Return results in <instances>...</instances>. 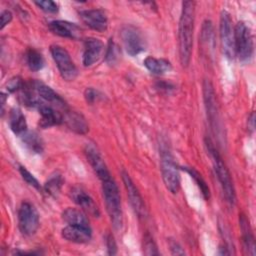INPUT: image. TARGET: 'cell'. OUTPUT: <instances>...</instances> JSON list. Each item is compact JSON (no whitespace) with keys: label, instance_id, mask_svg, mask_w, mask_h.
I'll return each instance as SVG.
<instances>
[{"label":"cell","instance_id":"cell-34","mask_svg":"<svg viewBox=\"0 0 256 256\" xmlns=\"http://www.w3.org/2000/svg\"><path fill=\"white\" fill-rule=\"evenodd\" d=\"M84 97H85V100L90 103V104H93L94 102H96L98 100V98L100 97L99 96V93L97 90L89 87V88H86L85 92H84Z\"/></svg>","mask_w":256,"mask_h":256},{"label":"cell","instance_id":"cell-4","mask_svg":"<svg viewBox=\"0 0 256 256\" xmlns=\"http://www.w3.org/2000/svg\"><path fill=\"white\" fill-rule=\"evenodd\" d=\"M160 165L163 182L166 188L173 194L177 193L180 188V174L179 167L175 163V160L167 148H161L160 150Z\"/></svg>","mask_w":256,"mask_h":256},{"label":"cell","instance_id":"cell-1","mask_svg":"<svg viewBox=\"0 0 256 256\" xmlns=\"http://www.w3.org/2000/svg\"><path fill=\"white\" fill-rule=\"evenodd\" d=\"M195 20V2L184 1L182 3V11L179 20L178 42H179V58L183 67L188 66L193 45V31Z\"/></svg>","mask_w":256,"mask_h":256},{"label":"cell","instance_id":"cell-29","mask_svg":"<svg viewBox=\"0 0 256 256\" xmlns=\"http://www.w3.org/2000/svg\"><path fill=\"white\" fill-rule=\"evenodd\" d=\"M119 58V49L118 46L115 44L113 39H110L107 45L105 60L109 65L115 64Z\"/></svg>","mask_w":256,"mask_h":256},{"label":"cell","instance_id":"cell-19","mask_svg":"<svg viewBox=\"0 0 256 256\" xmlns=\"http://www.w3.org/2000/svg\"><path fill=\"white\" fill-rule=\"evenodd\" d=\"M49 29L55 35L65 38L77 39L81 36L80 28L71 22L64 20H54L49 23Z\"/></svg>","mask_w":256,"mask_h":256},{"label":"cell","instance_id":"cell-10","mask_svg":"<svg viewBox=\"0 0 256 256\" xmlns=\"http://www.w3.org/2000/svg\"><path fill=\"white\" fill-rule=\"evenodd\" d=\"M203 99L205 103V109L207 113V118L211 125L214 133H219L220 125H219V114L218 107L216 102V95L213 88L212 83L209 80H205L203 82Z\"/></svg>","mask_w":256,"mask_h":256},{"label":"cell","instance_id":"cell-14","mask_svg":"<svg viewBox=\"0 0 256 256\" xmlns=\"http://www.w3.org/2000/svg\"><path fill=\"white\" fill-rule=\"evenodd\" d=\"M71 199L88 214L98 217L100 212L97 204L94 202L92 197L87 193V191L81 186H74L70 191Z\"/></svg>","mask_w":256,"mask_h":256},{"label":"cell","instance_id":"cell-13","mask_svg":"<svg viewBox=\"0 0 256 256\" xmlns=\"http://www.w3.org/2000/svg\"><path fill=\"white\" fill-rule=\"evenodd\" d=\"M84 153L86 155V158L88 162L90 163L91 167L97 174L98 178L103 181L109 177H111V174L101 156L97 148L93 144H86L84 148Z\"/></svg>","mask_w":256,"mask_h":256},{"label":"cell","instance_id":"cell-7","mask_svg":"<svg viewBox=\"0 0 256 256\" xmlns=\"http://www.w3.org/2000/svg\"><path fill=\"white\" fill-rule=\"evenodd\" d=\"M18 226L23 235L31 236L39 228V214L30 202H23L18 211Z\"/></svg>","mask_w":256,"mask_h":256},{"label":"cell","instance_id":"cell-2","mask_svg":"<svg viewBox=\"0 0 256 256\" xmlns=\"http://www.w3.org/2000/svg\"><path fill=\"white\" fill-rule=\"evenodd\" d=\"M205 145H206L207 151L212 159L214 171H215V174H216L218 181L221 185L225 199L230 205H234L235 201H236V194H235V189H234V185H233L230 173H229L225 163L223 162L221 156L219 155L218 151L216 150L214 144L212 143V141L209 138L205 139Z\"/></svg>","mask_w":256,"mask_h":256},{"label":"cell","instance_id":"cell-18","mask_svg":"<svg viewBox=\"0 0 256 256\" xmlns=\"http://www.w3.org/2000/svg\"><path fill=\"white\" fill-rule=\"evenodd\" d=\"M37 109L41 116L39 121V125L41 127L47 128L63 123V115L59 111H57L52 105L42 102L37 107Z\"/></svg>","mask_w":256,"mask_h":256},{"label":"cell","instance_id":"cell-24","mask_svg":"<svg viewBox=\"0 0 256 256\" xmlns=\"http://www.w3.org/2000/svg\"><path fill=\"white\" fill-rule=\"evenodd\" d=\"M62 218L67 224L90 226L86 214L77 208H67L62 213Z\"/></svg>","mask_w":256,"mask_h":256},{"label":"cell","instance_id":"cell-36","mask_svg":"<svg viewBox=\"0 0 256 256\" xmlns=\"http://www.w3.org/2000/svg\"><path fill=\"white\" fill-rule=\"evenodd\" d=\"M12 13L9 11V10H4L2 13H1V25H0V29L2 30L6 25H8L11 20H12Z\"/></svg>","mask_w":256,"mask_h":256},{"label":"cell","instance_id":"cell-31","mask_svg":"<svg viewBox=\"0 0 256 256\" xmlns=\"http://www.w3.org/2000/svg\"><path fill=\"white\" fill-rule=\"evenodd\" d=\"M19 172H20L22 178L25 180V182H26L27 184H29L30 186L34 187V188L37 189V190H41V186H40L39 181H38V180L34 177V175L31 174L25 167L20 166V167H19Z\"/></svg>","mask_w":256,"mask_h":256},{"label":"cell","instance_id":"cell-12","mask_svg":"<svg viewBox=\"0 0 256 256\" xmlns=\"http://www.w3.org/2000/svg\"><path fill=\"white\" fill-rule=\"evenodd\" d=\"M82 21L91 29L104 32L108 27V17L102 9H88L79 13Z\"/></svg>","mask_w":256,"mask_h":256},{"label":"cell","instance_id":"cell-5","mask_svg":"<svg viewBox=\"0 0 256 256\" xmlns=\"http://www.w3.org/2000/svg\"><path fill=\"white\" fill-rule=\"evenodd\" d=\"M235 56L241 61H247L253 53V37L249 27L242 21L234 27Z\"/></svg>","mask_w":256,"mask_h":256},{"label":"cell","instance_id":"cell-25","mask_svg":"<svg viewBox=\"0 0 256 256\" xmlns=\"http://www.w3.org/2000/svg\"><path fill=\"white\" fill-rule=\"evenodd\" d=\"M22 140L24 144L32 151L35 153H41L44 148L43 141L39 134H37L34 131H27L25 132L22 136Z\"/></svg>","mask_w":256,"mask_h":256},{"label":"cell","instance_id":"cell-20","mask_svg":"<svg viewBox=\"0 0 256 256\" xmlns=\"http://www.w3.org/2000/svg\"><path fill=\"white\" fill-rule=\"evenodd\" d=\"M63 122L70 130L78 134H86L89 130L86 119L82 114H79L75 111L65 112V115L63 116Z\"/></svg>","mask_w":256,"mask_h":256},{"label":"cell","instance_id":"cell-11","mask_svg":"<svg viewBox=\"0 0 256 256\" xmlns=\"http://www.w3.org/2000/svg\"><path fill=\"white\" fill-rule=\"evenodd\" d=\"M121 176H122V180H123L125 189L127 191L128 199L130 201V204H131L133 210L138 215V217L145 216V214H146L145 204H144L143 198H142L141 194L139 193L137 187L135 186L131 177L125 170L121 171Z\"/></svg>","mask_w":256,"mask_h":256},{"label":"cell","instance_id":"cell-27","mask_svg":"<svg viewBox=\"0 0 256 256\" xmlns=\"http://www.w3.org/2000/svg\"><path fill=\"white\" fill-rule=\"evenodd\" d=\"M63 182H64V180H63L62 176L58 173H55V174L51 175L50 178L44 184V191L48 195L56 197L61 190Z\"/></svg>","mask_w":256,"mask_h":256},{"label":"cell","instance_id":"cell-35","mask_svg":"<svg viewBox=\"0 0 256 256\" xmlns=\"http://www.w3.org/2000/svg\"><path fill=\"white\" fill-rule=\"evenodd\" d=\"M106 246H107L108 254L114 255L117 253V245L114 240V237L111 234H108L106 237Z\"/></svg>","mask_w":256,"mask_h":256},{"label":"cell","instance_id":"cell-33","mask_svg":"<svg viewBox=\"0 0 256 256\" xmlns=\"http://www.w3.org/2000/svg\"><path fill=\"white\" fill-rule=\"evenodd\" d=\"M24 85L25 84H24L23 80L19 76H16V77H13L10 80H8V82L6 83V89L8 90V92L12 93V92L21 90L24 87Z\"/></svg>","mask_w":256,"mask_h":256},{"label":"cell","instance_id":"cell-17","mask_svg":"<svg viewBox=\"0 0 256 256\" xmlns=\"http://www.w3.org/2000/svg\"><path fill=\"white\" fill-rule=\"evenodd\" d=\"M31 84H32V87L35 90L36 94L39 96V98L43 102H46L47 104L49 103L52 106H57V107L66 109V103H65L64 99H62L61 96L59 94H57L51 87H49L39 81L31 82Z\"/></svg>","mask_w":256,"mask_h":256},{"label":"cell","instance_id":"cell-22","mask_svg":"<svg viewBox=\"0 0 256 256\" xmlns=\"http://www.w3.org/2000/svg\"><path fill=\"white\" fill-rule=\"evenodd\" d=\"M9 124L10 128L14 134L22 136L27 132V122L24 114L18 108H13L10 111L9 115Z\"/></svg>","mask_w":256,"mask_h":256},{"label":"cell","instance_id":"cell-9","mask_svg":"<svg viewBox=\"0 0 256 256\" xmlns=\"http://www.w3.org/2000/svg\"><path fill=\"white\" fill-rule=\"evenodd\" d=\"M121 39L126 52L130 56H136L145 50V39L141 31L133 25H126L122 28Z\"/></svg>","mask_w":256,"mask_h":256},{"label":"cell","instance_id":"cell-6","mask_svg":"<svg viewBox=\"0 0 256 256\" xmlns=\"http://www.w3.org/2000/svg\"><path fill=\"white\" fill-rule=\"evenodd\" d=\"M50 52L61 77L66 81L74 80L78 75V70L68 51L59 45H52Z\"/></svg>","mask_w":256,"mask_h":256},{"label":"cell","instance_id":"cell-8","mask_svg":"<svg viewBox=\"0 0 256 256\" xmlns=\"http://www.w3.org/2000/svg\"><path fill=\"white\" fill-rule=\"evenodd\" d=\"M219 34L223 53L228 59H233L235 57L234 28L232 26L231 16L225 10H223L220 15Z\"/></svg>","mask_w":256,"mask_h":256},{"label":"cell","instance_id":"cell-37","mask_svg":"<svg viewBox=\"0 0 256 256\" xmlns=\"http://www.w3.org/2000/svg\"><path fill=\"white\" fill-rule=\"evenodd\" d=\"M169 247H170L171 253L173 255H184L185 254L184 250L181 248V246L176 241L171 240L170 243H169Z\"/></svg>","mask_w":256,"mask_h":256},{"label":"cell","instance_id":"cell-3","mask_svg":"<svg viewBox=\"0 0 256 256\" xmlns=\"http://www.w3.org/2000/svg\"><path fill=\"white\" fill-rule=\"evenodd\" d=\"M101 182L106 210L113 226L116 229H119L122 226V208L118 186L112 177H109Z\"/></svg>","mask_w":256,"mask_h":256},{"label":"cell","instance_id":"cell-26","mask_svg":"<svg viewBox=\"0 0 256 256\" xmlns=\"http://www.w3.org/2000/svg\"><path fill=\"white\" fill-rule=\"evenodd\" d=\"M26 63L30 70L39 71L44 66V59L39 51L29 48L26 52Z\"/></svg>","mask_w":256,"mask_h":256},{"label":"cell","instance_id":"cell-16","mask_svg":"<svg viewBox=\"0 0 256 256\" xmlns=\"http://www.w3.org/2000/svg\"><path fill=\"white\" fill-rule=\"evenodd\" d=\"M62 236L64 239L73 243H87L92 237V231L90 226L71 225L68 224L62 229Z\"/></svg>","mask_w":256,"mask_h":256},{"label":"cell","instance_id":"cell-15","mask_svg":"<svg viewBox=\"0 0 256 256\" xmlns=\"http://www.w3.org/2000/svg\"><path fill=\"white\" fill-rule=\"evenodd\" d=\"M103 43L100 39L98 38H87L84 41V49H83V65L85 67H90L93 64H95L103 51Z\"/></svg>","mask_w":256,"mask_h":256},{"label":"cell","instance_id":"cell-32","mask_svg":"<svg viewBox=\"0 0 256 256\" xmlns=\"http://www.w3.org/2000/svg\"><path fill=\"white\" fill-rule=\"evenodd\" d=\"M41 10L46 13H56L58 11V5L56 2L51 0H42L34 2Z\"/></svg>","mask_w":256,"mask_h":256},{"label":"cell","instance_id":"cell-28","mask_svg":"<svg viewBox=\"0 0 256 256\" xmlns=\"http://www.w3.org/2000/svg\"><path fill=\"white\" fill-rule=\"evenodd\" d=\"M182 169L185 170V171L191 176V178L194 179V181L196 182L197 186L199 187V189H200V191H201V193H202L204 199L208 200V199L210 198V190H209V187H208V185L206 184L205 180H204L203 177L201 176V174H200L197 170H195L194 168H192V167H182Z\"/></svg>","mask_w":256,"mask_h":256},{"label":"cell","instance_id":"cell-21","mask_svg":"<svg viewBox=\"0 0 256 256\" xmlns=\"http://www.w3.org/2000/svg\"><path fill=\"white\" fill-rule=\"evenodd\" d=\"M240 223V230L242 233V240H243V246L246 252L249 255H255V240L254 236L250 227L249 220L244 214L240 215L239 218Z\"/></svg>","mask_w":256,"mask_h":256},{"label":"cell","instance_id":"cell-30","mask_svg":"<svg viewBox=\"0 0 256 256\" xmlns=\"http://www.w3.org/2000/svg\"><path fill=\"white\" fill-rule=\"evenodd\" d=\"M143 252L146 255H158L157 246L150 234H146L143 238Z\"/></svg>","mask_w":256,"mask_h":256},{"label":"cell","instance_id":"cell-23","mask_svg":"<svg viewBox=\"0 0 256 256\" xmlns=\"http://www.w3.org/2000/svg\"><path fill=\"white\" fill-rule=\"evenodd\" d=\"M144 66L153 74L161 75L171 70V63L166 59H158L153 56H148L143 61Z\"/></svg>","mask_w":256,"mask_h":256}]
</instances>
